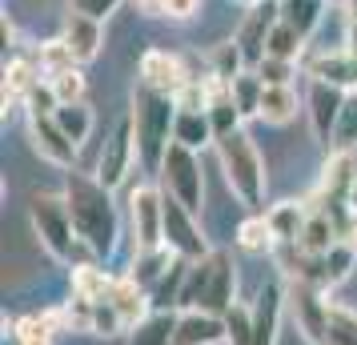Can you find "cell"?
I'll list each match as a JSON object with an SVG mask.
<instances>
[{
	"mask_svg": "<svg viewBox=\"0 0 357 345\" xmlns=\"http://www.w3.org/2000/svg\"><path fill=\"white\" fill-rule=\"evenodd\" d=\"M65 201L73 225L81 233L84 249L93 257H113L116 237H121V221H116V205H113V189H105L97 177H84V173H68L65 181Z\"/></svg>",
	"mask_w": 357,
	"mask_h": 345,
	"instance_id": "1",
	"label": "cell"
},
{
	"mask_svg": "<svg viewBox=\"0 0 357 345\" xmlns=\"http://www.w3.org/2000/svg\"><path fill=\"white\" fill-rule=\"evenodd\" d=\"M237 273H233V257L213 249L209 257L201 261H189V277H185V289H181V309H209L225 317L233 305H237Z\"/></svg>",
	"mask_w": 357,
	"mask_h": 345,
	"instance_id": "2",
	"label": "cell"
},
{
	"mask_svg": "<svg viewBox=\"0 0 357 345\" xmlns=\"http://www.w3.org/2000/svg\"><path fill=\"white\" fill-rule=\"evenodd\" d=\"M132 121H137V157H141V164L153 169V173H161L165 153L173 145L177 100L141 84V93L132 97Z\"/></svg>",
	"mask_w": 357,
	"mask_h": 345,
	"instance_id": "3",
	"label": "cell"
},
{
	"mask_svg": "<svg viewBox=\"0 0 357 345\" xmlns=\"http://www.w3.org/2000/svg\"><path fill=\"white\" fill-rule=\"evenodd\" d=\"M217 153H221V169H225V181L233 189V197L241 201L245 209L257 213L265 205V161H261L257 145L249 141V132L237 129L217 141Z\"/></svg>",
	"mask_w": 357,
	"mask_h": 345,
	"instance_id": "4",
	"label": "cell"
},
{
	"mask_svg": "<svg viewBox=\"0 0 357 345\" xmlns=\"http://www.w3.org/2000/svg\"><path fill=\"white\" fill-rule=\"evenodd\" d=\"M29 217H33V229H36V237H40V245L49 249L56 261L77 265V257L89 253L84 241H81V233H77V225H73V213H68L65 197L40 193V197H33V205H29ZM89 257H93V253H89Z\"/></svg>",
	"mask_w": 357,
	"mask_h": 345,
	"instance_id": "5",
	"label": "cell"
},
{
	"mask_svg": "<svg viewBox=\"0 0 357 345\" xmlns=\"http://www.w3.org/2000/svg\"><path fill=\"white\" fill-rule=\"evenodd\" d=\"M161 185H165V193L177 197L185 209L201 213L205 177H201V161H197V153L189 145H181V141L169 145V153H165V161H161Z\"/></svg>",
	"mask_w": 357,
	"mask_h": 345,
	"instance_id": "6",
	"label": "cell"
},
{
	"mask_svg": "<svg viewBox=\"0 0 357 345\" xmlns=\"http://www.w3.org/2000/svg\"><path fill=\"white\" fill-rule=\"evenodd\" d=\"M137 161H141L137 157V121L129 113V116H121L113 125V132L105 137V148H100V157H97V181L105 189L125 185V177L132 173Z\"/></svg>",
	"mask_w": 357,
	"mask_h": 345,
	"instance_id": "7",
	"label": "cell"
},
{
	"mask_svg": "<svg viewBox=\"0 0 357 345\" xmlns=\"http://www.w3.org/2000/svg\"><path fill=\"white\" fill-rule=\"evenodd\" d=\"M129 221H132V245L161 249L165 245V193L161 189L137 185L129 193Z\"/></svg>",
	"mask_w": 357,
	"mask_h": 345,
	"instance_id": "8",
	"label": "cell"
},
{
	"mask_svg": "<svg viewBox=\"0 0 357 345\" xmlns=\"http://www.w3.org/2000/svg\"><path fill=\"white\" fill-rule=\"evenodd\" d=\"M165 245L173 249L177 257H185V261H201V257L213 253L209 241H205V233H201V225H197V213L185 209L169 193H165Z\"/></svg>",
	"mask_w": 357,
	"mask_h": 345,
	"instance_id": "9",
	"label": "cell"
},
{
	"mask_svg": "<svg viewBox=\"0 0 357 345\" xmlns=\"http://www.w3.org/2000/svg\"><path fill=\"white\" fill-rule=\"evenodd\" d=\"M345 97H349L345 89L309 77L305 113H309V129H313V137H317V145H321V148H333V137H337V121H341V109H345Z\"/></svg>",
	"mask_w": 357,
	"mask_h": 345,
	"instance_id": "10",
	"label": "cell"
},
{
	"mask_svg": "<svg viewBox=\"0 0 357 345\" xmlns=\"http://www.w3.org/2000/svg\"><path fill=\"white\" fill-rule=\"evenodd\" d=\"M289 305H293V317H297V329L305 333V342L309 345H325V337H329V313H333V301H325L321 285L293 281V285H289Z\"/></svg>",
	"mask_w": 357,
	"mask_h": 345,
	"instance_id": "11",
	"label": "cell"
},
{
	"mask_svg": "<svg viewBox=\"0 0 357 345\" xmlns=\"http://www.w3.org/2000/svg\"><path fill=\"white\" fill-rule=\"evenodd\" d=\"M281 20V0H261V4H253L249 13H245L241 29H237V45H241L245 52V65L257 68L261 61H265V45H269V33H273V24Z\"/></svg>",
	"mask_w": 357,
	"mask_h": 345,
	"instance_id": "12",
	"label": "cell"
},
{
	"mask_svg": "<svg viewBox=\"0 0 357 345\" xmlns=\"http://www.w3.org/2000/svg\"><path fill=\"white\" fill-rule=\"evenodd\" d=\"M137 72H141V84H145V89L165 93V97H173V100H177V93L185 89V84L193 81L189 68H185V61H181L177 52H169V49H149L145 56H141Z\"/></svg>",
	"mask_w": 357,
	"mask_h": 345,
	"instance_id": "13",
	"label": "cell"
},
{
	"mask_svg": "<svg viewBox=\"0 0 357 345\" xmlns=\"http://www.w3.org/2000/svg\"><path fill=\"white\" fill-rule=\"evenodd\" d=\"M285 285L281 281H269L261 289L257 305H253V342L249 345H277V333H281V313H285Z\"/></svg>",
	"mask_w": 357,
	"mask_h": 345,
	"instance_id": "14",
	"label": "cell"
},
{
	"mask_svg": "<svg viewBox=\"0 0 357 345\" xmlns=\"http://www.w3.org/2000/svg\"><path fill=\"white\" fill-rule=\"evenodd\" d=\"M221 342H229L221 313H209V309H181L177 313L173 345H221Z\"/></svg>",
	"mask_w": 357,
	"mask_h": 345,
	"instance_id": "15",
	"label": "cell"
},
{
	"mask_svg": "<svg viewBox=\"0 0 357 345\" xmlns=\"http://www.w3.org/2000/svg\"><path fill=\"white\" fill-rule=\"evenodd\" d=\"M100 24H105V20H93V17H84V13H73V8H68L61 40H65L68 52L77 56V65H89V61L100 56V45H105V29H100Z\"/></svg>",
	"mask_w": 357,
	"mask_h": 345,
	"instance_id": "16",
	"label": "cell"
},
{
	"mask_svg": "<svg viewBox=\"0 0 357 345\" xmlns=\"http://www.w3.org/2000/svg\"><path fill=\"white\" fill-rule=\"evenodd\" d=\"M29 132H33V145L45 161L61 164V169H73L77 145L65 137V129L56 125V116H29Z\"/></svg>",
	"mask_w": 357,
	"mask_h": 345,
	"instance_id": "17",
	"label": "cell"
},
{
	"mask_svg": "<svg viewBox=\"0 0 357 345\" xmlns=\"http://www.w3.org/2000/svg\"><path fill=\"white\" fill-rule=\"evenodd\" d=\"M40 81H45V77H40V65L24 61V56H13V61L4 65V116L13 113L17 105H24L29 93H33Z\"/></svg>",
	"mask_w": 357,
	"mask_h": 345,
	"instance_id": "18",
	"label": "cell"
},
{
	"mask_svg": "<svg viewBox=\"0 0 357 345\" xmlns=\"http://www.w3.org/2000/svg\"><path fill=\"white\" fill-rule=\"evenodd\" d=\"M116 305V313L125 317V325H141L149 313H153V293H149L145 285H137V281L125 273V277H116V285H113V297H109Z\"/></svg>",
	"mask_w": 357,
	"mask_h": 345,
	"instance_id": "19",
	"label": "cell"
},
{
	"mask_svg": "<svg viewBox=\"0 0 357 345\" xmlns=\"http://www.w3.org/2000/svg\"><path fill=\"white\" fill-rule=\"evenodd\" d=\"M309 77H317L325 84H337L345 93H354L357 89V56L349 49H337V52H321L313 68H309Z\"/></svg>",
	"mask_w": 357,
	"mask_h": 345,
	"instance_id": "20",
	"label": "cell"
},
{
	"mask_svg": "<svg viewBox=\"0 0 357 345\" xmlns=\"http://www.w3.org/2000/svg\"><path fill=\"white\" fill-rule=\"evenodd\" d=\"M309 213H313V209H309L305 201H281V205H273L265 217H269V229H273L277 245H297Z\"/></svg>",
	"mask_w": 357,
	"mask_h": 345,
	"instance_id": "21",
	"label": "cell"
},
{
	"mask_svg": "<svg viewBox=\"0 0 357 345\" xmlns=\"http://www.w3.org/2000/svg\"><path fill=\"white\" fill-rule=\"evenodd\" d=\"M68 281H73V293L84 297V301H105V297H113V285H116V277L97 261H77Z\"/></svg>",
	"mask_w": 357,
	"mask_h": 345,
	"instance_id": "22",
	"label": "cell"
},
{
	"mask_svg": "<svg viewBox=\"0 0 357 345\" xmlns=\"http://www.w3.org/2000/svg\"><path fill=\"white\" fill-rule=\"evenodd\" d=\"M177 261V253L169 245H161V249H137L132 253V265H129V277L137 281V285H145L149 293H153V285L169 273V265Z\"/></svg>",
	"mask_w": 357,
	"mask_h": 345,
	"instance_id": "23",
	"label": "cell"
},
{
	"mask_svg": "<svg viewBox=\"0 0 357 345\" xmlns=\"http://www.w3.org/2000/svg\"><path fill=\"white\" fill-rule=\"evenodd\" d=\"M301 109V100H297V89L293 84H265V93H261V121H269V125H289L293 116Z\"/></svg>",
	"mask_w": 357,
	"mask_h": 345,
	"instance_id": "24",
	"label": "cell"
},
{
	"mask_svg": "<svg viewBox=\"0 0 357 345\" xmlns=\"http://www.w3.org/2000/svg\"><path fill=\"white\" fill-rule=\"evenodd\" d=\"M337 241H345V237H341V229H337V221L325 213V209H313V213H309V221H305V229H301L297 249H305V253H329Z\"/></svg>",
	"mask_w": 357,
	"mask_h": 345,
	"instance_id": "25",
	"label": "cell"
},
{
	"mask_svg": "<svg viewBox=\"0 0 357 345\" xmlns=\"http://www.w3.org/2000/svg\"><path fill=\"white\" fill-rule=\"evenodd\" d=\"M173 333H177V313L153 309L141 325L129 329V342L125 345H173Z\"/></svg>",
	"mask_w": 357,
	"mask_h": 345,
	"instance_id": "26",
	"label": "cell"
},
{
	"mask_svg": "<svg viewBox=\"0 0 357 345\" xmlns=\"http://www.w3.org/2000/svg\"><path fill=\"white\" fill-rule=\"evenodd\" d=\"M173 141H181V145H189L193 153H197V148H205V145H213V141H217V132H213L209 113H189V109H177Z\"/></svg>",
	"mask_w": 357,
	"mask_h": 345,
	"instance_id": "27",
	"label": "cell"
},
{
	"mask_svg": "<svg viewBox=\"0 0 357 345\" xmlns=\"http://www.w3.org/2000/svg\"><path fill=\"white\" fill-rule=\"evenodd\" d=\"M237 245L245 249V253H273L277 249V237L273 229H269V217L265 213H249L237 225Z\"/></svg>",
	"mask_w": 357,
	"mask_h": 345,
	"instance_id": "28",
	"label": "cell"
},
{
	"mask_svg": "<svg viewBox=\"0 0 357 345\" xmlns=\"http://www.w3.org/2000/svg\"><path fill=\"white\" fill-rule=\"evenodd\" d=\"M52 116H56V125L65 129V137H68L77 148H81L89 137H93V125H97V116H93V109H89L84 100H81V105H61Z\"/></svg>",
	"mask_w": 357,
	"mask_h": 345,
	"instance_id": "29",
	"label": "cell"
},
{
	"mask_svg": "<svg viewBox=\"0 0 357 345\" xmlns=\"http://www.w3.org/2000/svg\"><path fill=\"white\" fill-rule=\"evenodd\" d=\"M321 13H325V0H281V20L289 29H297L305 40L321 24Z\"/></svg>",
	"mask_w": 357,
	"mask_h": 345,
	"instance_id": "30",
	"label": "cell"
},
{
	"mask_svg": "<svg viewBox=\"0 0 357 345\" xmlns=\"http://www.w3.org/2000/svg\"><path fill=\"white\" fill-rule=\"evenodd\" d=\"M245 68L249 65H245V52H241L237 40H225V45H217V49L209 52V77H217V81L233 84Z\"/></svg>",
	"mask_w": 357,
	"mask_h": 345,
	"instance_id": "31",
	"label": "cell"
},
{
	"mask_svg": "<svg viewBox=\"0 0 357 345\" xmlns=\"http://www.w3.org/2000/svg\"><path fill=\"white\" fill-rule=\"evenodd\" d=\"M354 261H357V245H354V241H337V245L329 249V253H321V277H325V289H333V285H341V281L349 277Z\"/></svg>",
	"mask_w": 357,
	"mask_h": 345,
	"instance_id": "32",
	"label": "cell"
},
{
	"mask_svg": "<svg viewBox=\"0 0 357 345\" xmlns=\"http://www.w3.org/2000/svg\"><path fill=\"white\" fill-rule=\"evenodd\" d=\"M17 345H56V317L52 313H29L17 321Z\"/></svg>",
	"mask_w": 357,
	"mask_h": 345,
	"instance_id": "33",
	"label": "cell"
},
{
	"mask_svg": "<svg viewBox=\"0 0 357 345\" xmlns=\"http://www.w3.org/2000/svg\"><path fill=\"white\" fill-rule=\"evenodd\" d=\"M229 93H233V100H237L241 116H257L261 113V93H265V81L257 77V68H245L241 77L229 84Z\"/></svg>",
	"mask_w": 357,
	"mask_h": 345,
	"instance_id": "34",
	"label": "cell"
},
{
	"mask_svg": "<svg viewBox=\"0 0 357 345\" xmlns=\"http://www.w3.org/2000/svg\"><path fill=\"white\" fill-rule=\"evenodd\" d=\"M301 49H305V36L297 33V29H289L285 20H277V24H273V33H269V45H265V56L297 61V56H301Z\"/></svg>",
	"mask_w": 357,
	"mask_h": 345,
	"instance_id": "35",
	"label": "cell"
},
{
	"mask_svg": "<svg viewBox=\"0 0 357 345\" xmlns=\"http://www.w3.org/2000/svg\"><path fill=\"white\" fill-rule=\"evenodd\" d=\"M45 81L52 84V93H56V100H61V105H81L84 93H89V81H84L81 65L65 68V72H56V77H45Z\"/></svg>",
	"mask_w": 357,
	"mask_h": 345,
	"instance_id": "36",
	"label": "cell"
},
{
	"mask_svg": "<svg viewBox=\"0 0 357 345\" xmlns=\"http://www.w3.org/2000/svg\"><path fill=\"white\" fill-rule=\"evenodd\" d=\"M325 345H357V313L345 305H333L329 313V337Z\"/></svg>",
	"mask_w": 357,
	"mask_h": 345,
	"instance_id": "37",
	"label": "cell"
},
{
	"mask_svg": "<svg viewBox=\"0 0 357 345\" xmlns=\"http://www.w3.org/2000/svg\"><path fill=\"white\" fill-rule=\"evenodd\" d=\"M125 317L116 313V305L105 297V301H93V337H116V333H125Z\"/></svg>",
	"mask_w": 357,
	"mask_h": 345,
	"instance_id": "38",
	"label": "cell"
},
{
	"mask_svg": "<svg viewBox=\"0 0 357 345\" xmlns=\"http://www.w3.org/2000/svg\"><path fill=\"white\" fill-rule=\"evenodd\" d=\"M225 333H229V345H249L253 342V309L237 301V305L225 313Z\"/></svg>",
	"mask_w": 357,
	"mask_h": 345,
	"instance_id": "39",
	"label": "cell"
},
{
	"mask_svg": "<svg viewBox=\"0 0 357 345\" xmlns=\"http://www.w3.org/2000/svg\"><path fill=\"white\" fill-rule=\"evenodd\" d=\"M77 65V56L68 52V45L56 36V40H49V45H40V72L45 77H56V72H65V68Z\"/></svg>",
	"mask_w": 357,
	"mask_h": 345,
	"instance_id": "40",
	"label": "cell"
},
{
	"mask_svg": "<svg viewBox=\"0 0 357 345\" xmlns=\"http://www.w3.org/2000/svg\"><path fill=\"white\" fill-rule=\"evenodd\" d=\"M357 145V93L345 97V109H341L337 121V137H333V148H354Z\"/></svg>",
	"mask_w": 357,
	"mask_h": 345,
	"instance_id": "41",
	"label": "cell"
},
{
	"mask_svg": "<svg viewBox=\"0 0 357 345\" xmlns=\"http://www.w3.org/2000/svg\"><path fill=\"white\" fill-rule=\"evenodd\" d=\"M257 77L265 84H293L297 77V61H281V56H265L257 65Z\"/></svg>",
	"mask_w": 357,
	"mask_h": 345,
	"instance_id": "42",
	"label": "cell"
},
{
	"mask_svg": "<svg viewBox=\"0 0 357 345\" xmlns=\"http://www.w3.org/2000/svg\"><path fill=\"white\" fill-rule=\"evenodd\" d=\"M24 109H29V116H52L56 109H61V100H56V93H52V84H49V81H40L33 93H29Z\"/></svg>",
	"mask_w": 357,
	"mask_h": 345,
	"instance_id": "43",
	"label": "cell"
},
{
	"mask_svg": "<svg viewBox=\"0 0 357 345\" xmlns=\"http://www.w3.org/2000/svg\"><path fill=\"white\" fill-rule=\"evenodd\" d=\"M68 8L84 13V17H93V20H109L121 8V0H68Z\"/></svg>",
	"mask_w": 357,
	"mask_h": 345,
	"instance_id": "44",
	"label": "cell"
},
{
	"mask_svg": "<svg viewBox=\"0 0 357 345\" xmlns=\"http://www.w3.org/2000/svg\"><path fill=\"white\" fill-rule=\"evenodd\" d=\"M201 13V0H165V17L169 20H193Z\"/></svg>",
	"mask_w": 357,
	"mask_h": 345,
	"instance_id": "45",
	"label": "cell"
},
{
	"mask_svg": "<svg viewBox=\"0 0 357 345\" xmlns=\"http://www.w3.org/2000/svg\"><path fill=\"white\" fill-rule=\"evenodd\" d=\"M137 4V13H145V17H165V0H132Z\"/></svg>",
	"mask_w": 357,
	"mask_h": 345,
	"instance_id": "46",
	"label": "cell"
},
{
	"mask_svg": "<svg viewBox=\"0 0 357 345\" xmlns=\"http://www.w3.org/2000/svg\"><path fill=\"white\" fill-rule=\"evenodd\" d=\"M345 205H349V213L357 217V177H354V185H349V193H345Z\"/></svg>",
	"mask_w": 357,
	"mask_h": 345,
	"instance_id": "47",
	"label": "cell"
},
{
	"mask_svg": "<svg viewBox=\"0 0 357 345\" xmlns=\"http://www.w3.org/2000/svg\"><path fill=\"white\" fill-rule=\"evenodd\" d=\"M4 45H8V49L17 45V29H13V20H8V17H4Z\"/></svg>",
	"mask_w": 357,
	"mask_h": 345,
	"instance_id": "48",
	"label": "cell"
},
{
	"mask_svg": "<svg viewBox=\"0 0 357 345\" xmlns=\"http://www.w3.org/2000/svg\"><path fill=\"white\" fill-rule=\"evenodd\" d=\"M345 13H349V20H357V0H345Z\"/></svg>",
	"mask_w": 357,
	"mask_h": 345,
	"instance_id": "49",
	"label": "cell"
},
{
	"mask_svg": "<svg viewBox=\"0 0 357 345\" xmlns=\"http://www.w3.org/2000/svg\"><path fill=\"white\" fill-rule=\"evenodd\" d=\"M241 4H245V8H253V4H261V0H241Z\"/></svg>",
	"mask_w": 357,
	"mask_h": 345,
	"instance_id": "50",
	"label": "cell"
},
{
	"mask_svg": "<svg viewBox=\"0 0 357 345\" xmlns=\"http://www.w3.org/2000/svg\"><path fill=\"white\" fill-rule=\"evenodd\" d=\"M349 153H354V161H357V145H354V148H349Z\"/></svg>",
	"mask_w": 357,
	"mask_h": 345,
	"instance_id": "51",
	"label": "cell"
}]
</instances>
